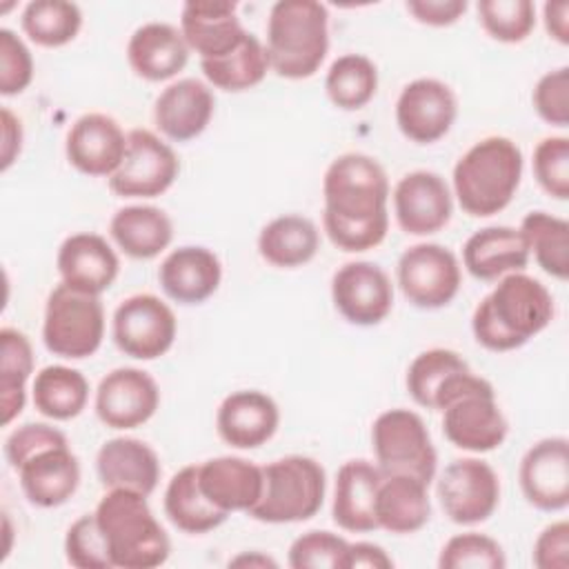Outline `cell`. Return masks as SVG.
Segmentation results:
<instances>
[{"instance_id":"6da1fadb","label":"cell","mask_w":569,"mask_h":569,"mask_svg":"<svg viewBox=\"0 0 569 569\" xmlns=\"http://www.w3.org/2000/svg\"><path fill=\"white\" fill-rule=\"evenodd\" d=\"M389 178L382 164L358 151L331 160L322 178V227L347 253L376 249L389 231Z\"/></svg>"},{"instance_id":"7a4b0ae2","label":"cell","mask_w":569,"mask_h":569,"mask_svg":"<svg viewBox=\"0 0 569 569\" xmlns=\"http://www.w3.org/2000/svg\"><path fill=\"white\" fill-rule=\"evenodd\" d=\"M551 291L525 271L507 273L476 305L471 331L480 347L505 353L520 349L553 320Z\"/></svg>"},{"instance_id":"3957f363","label":"cell","mask_w":569,"mask_h":569,"mask_svg":"<svg viewBox=\"0 0 569 569\" xmlns=\"http://www.w3.org/2000/svg\"><path fill=\"white\" fill-rule=\"evenodd\" d=\"M522 151L505 136H487L456 162L451 187L460 209L473 218L500 213L513 200L522 180Z\"/></svg>"},{"instance_id":"277c9868","label":"cell","mask_w":569,"mask_h":569,"mask_svg":"<svg viewBox=\"0 0 569 569\" xmlns=\"http://www.w3.org/2000/svg\"><path fill=\"white\" fill-rule=\"evenodd\" d=\"M147 498L131 489H107L96 505L93 516L107 540L113 569H153L169 560L171 540Z\"/></svg>"},{"instance_id":"5b68a950","label":"cell","mask_w":569,"mask_h":569,"mask_svg":"<svg viewBox=\"0 0 569 569\" xmlns=\"http://www.w3.org/2000/svg\"><path fill=\"white\" fill-rule=\"evenodd\" d=\"M433 411H442V433L462 451H493L509 433L493 385L471 369L453 373L440 387Z\"/></svg>"},{"instance_id":"8992f818","label":"cell","mask_w":569,"mask_h":569,"mask_svg":"<svg viewBox=\"0 0 569 569\" xmlns=\"http://www.w3.org/2000/svg\"><path fill=\"white\" fill-rule=\"evenodd\" d=\"M269 69L287 80L311 78L329 51V11L316 0H278L267 18Z\"/></svg>"},{"instance_id":"52a82bcc","label":"cell","mask_w":569,"mask_h":569,"mask_svg":"<svg viewBox=\"0 0 569 569\" xmlns=\"http://www.w3.org/2000/svg\"><path fill=\"white\" fill-rule=\"evenodd\" d=\"M262 496L249 516L267 525H291L313 518L325 502V467L300 453L282 456L262 467Z\"/></svg>"},{"instance_id":"ba28073f","label":"cell","mask_w":569,"mask_h":569,"mask_svg":"<svg viewBox=\"0 0 569 569\" xmlns=\"http://www.w3.org/2000/svg\"><path fill=\"white\" fill-rule=\"evenodd\" d=\"M371 447L382 476H411L425 485L436 478L438 453L425 420L411 409H387L371 425Z\"/></svg>"},{"instance_id":"9c48e42d","label":"cell","mask_w":569,"mask_h":569,"mask_svg":"<svg viewBox=\"0 0 569 569\" xmlns=\"http://www.w3.org/2000/svg\"><path fill=\"white\" fill-rule=\"evenodd\" d=\"M104 338V307L100 296L82 293L64 282L51 289L44 305L42 342L60 358H91Z\"/></svg>"},{"instance_id":"30bf717a","label":"cell","mask_w":569,"mask_h":569,"mask_svg":"<svg viewBox=\"0 0 569 569\" xmlns=\"http://www.w3.org/2000/svg\"><path fill=\"white\" fill-rule=\"evenodd\" d=\"M398 287L418 309H442L460 291L462 271L456 253L438 242H418L398 258Z\"/></svg>"},{"instance_id":"8fae6325","label":"cell","mask_w":569,"mask_h":569,"mask_svg":"<svg viewBox=\"0 0 569 569\" xmlns=\"http://www.w3.org/2000/svg\"><path fill=\"white\" fill-rule=\"evenodd\" d=\"M111 333L116 347L124 356L156 360L173 347L178 320L173 309L158 296L133 293L116 307Z\"/></svg>"},{"instance_id":"7c38bea8","label":"cell","mask_w":569,"mask_h":569,"mask_svg":"<svg viewBox=\"0 0 569 569\" xmlns=\"http://www.w3.org/2000/svg\"><path fill=\"white\" fill-rule=\"evenodd\" d=\"M180 160L176 151L149 129L127 133V153L111 178V193L118 198H158L176 182Z\"/></svg>"},{"instance_id":"4fadbf2b","label":"cell","mask_w":569,"mask_h":569,"mask_svg":"<svg viewBox=\"0 0 569 569\" xmlns=\"http://www.w3.org/2000/svg\"><path fill=\"white\" fill-rule=\"evenodd\" d=\"M436 493L445 516L462 527L480 525L493 516L500 502V478L480 458H458L445 467Z\"/></svg>"},{"instance_id":"5bb4252c","label":"cell","mask_w":569,"mask_h":569,"mask_svg":"<svg viewBox=\"0 0 569 569\" xmlns=\"http://www.w3.org/2000/svg\"><path fill=\"white\" fill-rule=\"evenodd\" d=\"M331 300L347 322L373 327L393 309V284L380 264L353 260L333 273Z\"/></svg>"},{"instance_id":"9a60e30c","label":"cell","mask_w":569,"mask_h":569,"mask_svg":"<svg viewBox=\"0 0 569 569\" xmlns=\"http://www.w3.org/2000/svg\"><path fill=\"white\" fill-rule=\"evenodd\" d=\"M458 118L453 89L438 78H416L402 87L396 100V124L416 144L438 142Z\"/></svg>"},{"instance_id":"2e32d148","label":"cell","mask_w":569,"mask_h":569,"mask_svg":"<svg viewBox=\"0 0 569 569\" xmlns=\"http://www.w3.org/2000/svg\"><path fill=\"white\" fill-rule=\"evenodd\" d=\"M96 416L109 429H136L153 418L160 407V389L153 376L138 367L109 371L96 389Z\"/></svg>"},{"instance_id":"e0dca14e","label":"cell","mask_w":569,"mask_h":569,"mask_svg":"<svg viewBox=\"0 0 569 569\" xmlns=\"http://www.w3.org/2000/svg\"><path fill=\"white\" fill-rule=\"evenodd\" d=\"M398 227L409 236H431L445 229L453 213V193L436 171L405 173L391 193Z\"/></svg>"},{"instance_id":"ac0fdd59","label":"cell","mask_w":569,"mask_h":569,"mask_svg":"<svg viewBox=\"0 0 569 569\" xmlns=\"http://www.w3.org/2000/svg\"><path fill=\"white\" fill-rule=\"evenodd\" d=\"M525 500L540 511H562L569 505V440L551 436L533 442L518 467Z\"/></svg>"},{"instance_id":"d6986e66","label":"cell","mask_w":569,"mask_h":569,"mask_svg":"<svg viewBox=\"0 0 569 569\" xmlns=\"http://www.w3.org/2000/svg\"><path fill=\"white\" fill-rule=\"evenodd\" d=\"M69 164L91 178H111L127 153V133L107 113H84L67 131Z\"/></svg>"},{"instance_id":"ffe728a7","label":"cell","mask_w":569,"mask_h":569,"mask_svg":"<svg viewBox=\"0 0 569 569\" xmlns=\"http://www.w3.org/2000/svg\"><path fill=\"white\" fill-rule=\"evenodd\" d=\"M213 111L216 98L211 87L198 78H180L158 93L153 122L164 138L189 142L209 127Z\"/></svg>"},{"instance_id":"44dd1931","label":"cell","mask_w":569,"mask_h":569,"mask_svg":"<svg viewBox=\"0 0 569 569\" xmlns=\"http://www.w3.org/2000/svg\"><path fill=\"white\" fill-rule=\"evenodd\" d=\"M280 425L276 400L260 389L229 393L216 411L218 436L233 449H258L269 442Z\"/></svg>"},{"instance_id":"7402d4cb","label":"cell","mask_w":569,"mask_h":569,"mask_svg":"<svg viewBox=\"0 0 569 569\" xmlns=\"http://www.w3.org/2000/svg\"><path fill=\"white\" fill-rule=\"evenodd\" d=\"M56 267L60 282L67 287L100 296L116 282L120 260L107 238L91 231H80L64 238L56 256Z\"/></svg>"},{"instance_id":"603a6c76","label":"cell","mask_w":569,"mask_h":569,"mask_svg":"<svg viewBox=\"0 0 569 569\" xmlns=\"http://www.w3.org/2000/svg\"><path fill=\"white\" fill-rule=\"evenodd\" d=\"M180 31L200 60H213L236 49L249 33L238 4L229 0H189L180 11Z\"/></svg>"},{"instance_id":"cb8c5ba5","label":"cell","mask_w":569,"mask_h":569,"mask_svg":"<svg viewBox=\"0 0 569 569\" xmlns=\"http://www.w3.org/2000/svg\"><path fill=\"white\" fill-rule=\"evenodd\" d=\"M164 296L178 305H200L209 300L222 282L220 258L200 244H184L164 256L158 269Z\"/></svg>"},{"instance_id":"d4e9b609","label":"cell","mask_w":569,"mask_h":569,"mask_svg":"<svg viewBox=\"0 0 569 569\" xmlns=\"http://www.w3.org/2000/svg\"><path fill=\"white\" fill-rule=\"evenodd\" d=\"M16 471L24 498L40 509H53L69 502L80 487V460L69 445L42 449Z\"/></svg>"},{"instance_id":"484cf974","label":"cell","mask_w":569,"mask_h":569,"mask_svg":"<svg viewBox=\"0 0 569 569\" xmlns=\"http://www.w3.org/2000/svg\"><path fill=\"white\" fill-rule=\"evenodd\" d=\"M96 471L104 489H131L151 496L160 482V458L140 438L118 436L96 453Z\"/></svg>"},{"instance_id":"4316f807","label":"cell","mask_w":569,"mask_h":569,"mask_svg":"<svg viewBox=\"0 0 569 569\" xmlns=\"http://www.w3.org/2000/svg\"><path fill=\"white\" fill-rule=\"evenodd\" d=\"M262 467L240 456H218L198 465V485L224 513H249L262 496Z\"/></svg>"},{"instance_id":"83f0119b","label":"cell","mask_w":569,"mask_h":569,"mask_svg":"<svg viewBox=\"0 0 569 569\" xmlns=\"http://www.w3.org/2000/svg\"><path fill=\"white\" fill-rule=\"evenodd\" d=\"M382 482L380 469L362 458L347 460L333 485L331 518L349 533H369L378 529L376 520V496Z\"/></svg>"},{"instance_id":"f1b7e54d","label":"cell","mask_w":569,"mask_h":569,"mask_svg":"<svg viewBox=\"0 0 569 569\" xmlns=\"http://www.w3.org/2000/svg\"><path fill=\"white\" fill-rule=\"evenodd\" d=\"M189 53L182 31L169 22L140 24L127 42L131 71L149 82H164L178 76L187 67Z\"/></svg>"},{"instance_id":"f546056e","label":"cell","mask_w":569,"mask_h":569,"mask_svg":"<svg viewBox=\"0 0 569 569\" xmlns=\"http://www.w3.org/2000/svg\"><path fill=\"white\" fill-rule=\"evenodd\" d=\"M529 247L520 229L491 224L473 231L462 244V264L476 280H500L507 273L525 271Z\"/></svg>"},{"instance_id":"4dcf8cb0","label":"cell","mask_w":569,"mask_h":569,"mask_svg":"<svg viewBox=\"0 0 569 569\" xmlns=\"http://www.w3.org/2000/svg\"><path fill=\"white\" fill-rule=\"evenodd\" d=\"M109 236L124 256L151 260L171 244L173 222L160 207L129 204L111 216Z\"/></svg>"},{"instance_id":"1f68e13d","label":"cell","mask_w":569,"mask_h":569,"mask_svg":"<svg viewBox=\"0 0 569 569\" xmlns=\"http://www.w3.org/2000/svg\"><path fill=\"white\" fill-rule=\"evenodd\" d=\"M429 485L411 476H382L376 496L378 529L405 536L420 531L431 518Z\"/></svg>"},{"instance_id":"d6a6232c","label":"cell","mask_w":569,"mask_h":569,"mask_svg":"<svg viewBox=\"0 0 569 569\" xmlns=\"http://www.w3.org/2000/svg\"><path fill=\"white\" fill-rule=\"evenodd\" d=\"M320 249V231L313 220L284 213L269 220L258 233V253L278 269H296L316 258Z\"/></svg>"},{"instance_id":"836d02e7","label":"cell","mask_w":569,"mask_h":569,"mask_svg":"<svg viewBox=\"0 0 569 569\" xmlns=\"http://www.w3.org/2000/svg\"><path fill=\"white\" fill-rule=\"evenodd\" d=\"M164 513L182 533L202 536L218 529L229 513L213 507L198 485V465H187L171 476L164 489Z\"/></svg>"},{"instance_id":"e575fe53","label":"cell","mask_w":569,"mask_h":569,"mask_svg":"<svg viewBox=\"0 0 569 569\" xmlns=\"http://www.w3.org/2000/svg\"><path fill=\"white\" fill-rule=\"evenodd\" d=\"M33 407L49 420H71L80 416L89 402V380L73 367L47 365L31 387Z\"/></svg>"},{"instance_id":"d590c367","label":"cell","mask_w":569,"mask_h":569,"mask_svg":"<svg viewBox=\"0 0 569 569\" xmlns=\"http://www.w3.org/2000/svg\"><path fill=\"white\" fill-rule=\"evenodd\" d=\"M33 349L29 338L13 327L0 329V413L11 425L27 405V382L33 373Z\"/></svg>"},{"instance_id":"8d00e7d4","label":"cell","mask_w":569,"mask_h":569,"mask_svg":"<svg viewBox=\"0 0 569 569\" xmlns=\"http://www.w3.org/2000/svg\"><path fill=\"white\" fill-rule=\"evenodd\" d=\"M200 69L209 87L240 93L258 87L264 80L269 71V58L264 44L253 33H247L242 42L229 53L213 60H200Z\"/></svg>"},{"instance_id":"74e56055","label":"cell","mask_w":569,"mask_h":569,"mask_svg":"<svg viewBox=\"0 0 569 569\" xmlns=\"http://www.w3.org/2000/svg\"><path fill=\"white\" fill-rule=\"evenodd\" d=\"M529 256L556 280L569 278V222L547 211H529L520 227Z\"/></svg>"},{"instance_id":"f35d334b","label":"cell","mask_w":569,"mask_h":569,"mask_svg":"<svg viewBox=\"0 0 569 569\" xmlns=\"http://www.w3.org/2000/svg\"><path fill=\"white\" fill-rule=\"evenodd\" d=\"M325 91L331 104L342 111L367 107L378 91V69L373 60L362 53L338 56L325 76Z\"/></svg>"},{"instance_id":"ab89813d","label":"cell","mask_w":569,"mask_h":569,"mask_svg":"<svg viewBox=\"0 0 569 569\" xmlns=\"http://www.w3.org/2000/svg\"><path fill=\"white\" fill-rule=\"evenodd\" d=\"M20 24L24 36L38 47H64L82 29V11L69 0H31L24 4Z\"/></svg>"},{"instance_id":"60d3db41","label":"cell","mask_w":569,"mask_h":569,"mask_svg":"<svg viewBox=\"0 0 569 569\" xmlns=\"http://www.w3.org/2000/svg\"><path fill=\"white\" fill-rule=\"evenodd\" d=\"M469 365L467 360L453 351V349H442V347H433L427 349L422 353H418L409 369H407V391L411 396V400L425 409L433 411L436 405V396L440 391V387L460 371H467Z\"/></svg>"},{"instance_id":"b9f144b4","label":"cell","mask_w":569,"mask_h":569,"mask_svg":"<svg viewBox=\"0 0 569 569\" xmlns=\"http://www.w3.org/2000/svg\"><path fill=\"white\" fill-rule=\"evenodd\" d=\"M476 9L482 29L505 44L527 40L536 27V4L531 0H480Z\"/></svg>"},{"instance_id":"7bdbcfd3","label":"cell","mask_w":569,"mask_h":569,"mask_svg":"<svg viewBox=\"0 0 569 569\" xmlns=\"http://www.w3.org/2000/svg\"><path fill=\"white\" fill-rule=\"evenodd\" d=\"M440 569H505L507 556L498 540L487 533L465 531L451 536L438 556Z\"/></svg>"},{"instance_id":"ee69618b","label":"cell","mask_w":569,"mask_h":569,"mask_svg":"<svg viewBox=\"0 0 569 569\" xmlns=\"http://www.w3.org/2000/svg\"><path fill=\"white\" fill-rule=\"evenodd\" d=\"M349 540L327 529H311L298 536L287 553L293 569H345Z\"/></svg>"},{"instance_id":"f6af8a7d","label":"cell","mask_w":569,"mask_h":569,"mask_svg":"<svg viewBox=\"0 0 569 569\" xmlns=\"http://www.w3.org/2000/svg\"><path fill=\"white\" fill-rule=\"evenodd\" d=\"M533 178L540 189L556 198H569V138L567 136H547L533 149Z\"/></svg>"},{"instance_id":"bcb514c9","label":"cell","mask_w":569,"mask_h":569,"mask_svg":"<svg viewBox=\"0 0 569 569\" xmlns=\"http://www.w3.org/2000/svg\"><path fill=\"white\" fill-rule=\"evenodd\" d=\"M64 558L76 569H113L107 540L93 513H84L69 525Z\"/></svg>"},{"instance_id":"7dc6e473","label":"cell","mask_w":569,"mask_h":569,"mask_svg":"<svg viewBox=\"0 0 569 569\" xmlns=\"http://www.w3.org/2000/svg\"><path fill=\"white\" fill-rule=\"evenodd\" d=\"M33 80V56L24 40L11 29H0V93H22Z\"/></svg>"},{"instance_id":"c3c4849f","label":"cell","mask_w":569,"mask_h":569,"mask_svg":"<svg viewBox=\"0 0 569 569\" xmlns=\"http://www.w3.org/2000/svg\"><path fill=\"white\" fill-rule=\"evenodd\" d=\"M536 113L551 127L569 124V67L562 64L542 73L531 91Z\"/></svg>"},{"instance_id":"681fc988","label":"cell","mask_w":569,"mask_h":569,"mask_svg":"<svg viewBox=\"0 0 569 569\" xmlns=\"http://www.w3.org/2000/svg\"><path fill=\"white\" fill-rule=\"evenodd\" d=\"M58 445H69L67 436L47 425V422H27L16 427L7 440H4V458L11 465V469H18L24 460H29L33 453L58 447Z\"/></svg>"},{"instance_id":"f907efd6","label":"cell","mask_w":569,"mask_h":569,"mask_svg":"<svg viewBox=\"0 0 569 569\" xmlns=\"http://www.w3.org/2000/svg\"><path fill=\"white\" fill-rule=\"evenodd\" d=\"M531 562L538 569L569 567V522L567 520H556L538 533L531 551Z\"/></svg>"},{"instance_id":"816d5d0a","label":"cell","mask_w":569,"mask_h":569,"mask_svg":"<svg viewBox=\"0 0 569 569\" xmlns=\"http://www.w3.org/2000/svg\"><path fill=\"white\" fill-rule=\"evenodd\" d=\"M407 11L427 27H449L467 11V0H407Z\"/></svg>"},{"instance_id":"f5cc1de1","label":"cell","mask_w":569,"mask_h":569,"mask_svg":"<svg viewBox=\"0 0 569 569\" xmlns=\"http://www.w3.org/2000/svg\"><path fill=\"white\" fill-rule=\"evenodd\" d=\"M2 149H0V169L9 171V167L18 160L20 151H22V140H24V131H22V122L20 118L9 109L2 107Z\"/></svg>"},{"instance_id":"db71d44e","label":"cell","mask_w":569,"mask_h":569,"mask_svg":"<svg viewBox=\"0 0 569 569\" xmlns=\"http://www.w3.org/2000/svg\"><path fill=\"white\" fill-rule=\"evenodd\" d=\"M391 556L376 542H349L345 569H391Z\"/></svg>"},{"instance_id":"11a10c76","label":"cell","mask_w":569,"mask_h":569,"mask_svg":"<svg viewBox=\"0 0 569 569\" xmlns=\"http://www.w3.org/2000/svg\"><path fill=\"white\" fill-rule=\"evenodd\" d=\"M542 20L549 38H553L558 44H569V2L567 0L545 2Z\"/></svg>"},{"instance_id":"9f6ffc18","label":"cell","mask_w":569,"mask_h":569,"mask_svg":"<svg viewBox=\"0 0 569 569\" xmlns=\"http://www.w3.org/2000/svg\"><path fill=\"white\" fill-rule=\"evenodd\" d=\"M229 565H233V567H238V565H244V567H247V565H249V567H276L278 562H276L273 558L260 553V551H251V553H240V556L231 558Z\"/></svg>"}]
</instances>
